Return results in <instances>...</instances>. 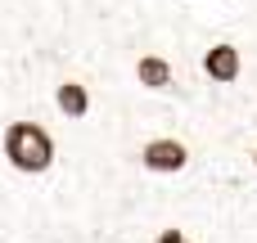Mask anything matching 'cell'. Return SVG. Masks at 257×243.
Listing matches in <instances>:
<instances>
[{
	"mask_svg": "<svg viewBox=\"0 0 257 243\" xmlns=\"http://www.w3.org/2000/svg\"><path fill=\"white\" fill-rule=\"evenodd\" d=\"M203 72H208L212 81L230 86V81H239V72H244V59H239V50H235L230 41H217V45L203 54Z\"/></svg>",
	"mask_w": 257,
	"mask_h": 243,
	"instance_id": "3",
	"label": "cell"
},
{
	"mask_svg": "<svg viewBox=\"0 0 257 243\" xmlns=\"http://www.w3.org/2000/svg\"><path fill=\"white\" fill-rule=\"evenodd\" d=\"M5 158H9L14 171L41 176L54 162V135L41 122H9L5 126Z\"/></svg>",
	"mask_w": 257,
	"mask_h": 243,
	"instance_id": "1",
	"label": "cell"
},
{
	"mask_svg": "<svg viewBox=\"0 0 257 243\" xmlns=\"http://www.w3.org/2000/svg\"><path fill=\"white\" fill-rule=\"evenodd\" d=\"M154 243H190V239H185V230L167 225V230H158V239H154Z\"/></svg>",
	"mask_w": 257,
	"mask_h": 243,
	"instance_id": "6",
	"label": "cell"
},
{
	"mask_svg": "<svg viewBox=\"0 0 257 243\" xmlns=\"http://www.w3.org/2000/svg\"><path fill=\"white\" fill-rule=\"evenodd\" d=\"M136 81L145 90H167L172 86V63L163 54H145V59H136Z\"/></svg>",
	"mask_w": 257,
	"mask_h": 243,
	"instance_id": "4",
	"label": "cell"
},
{
	"mask_svg": "<svg viewBox=\"0 0 257 243\" xmlns=\"http://www.w3.org/2000/svg\"><path fill=\"white\" fill-rule=\"evenodd\" d=\"M54 104H59L63 117H86V113H90V90H86L81 81H63V86L54 90Z\"/></svg>",
	"mask_w": 257,
	"mask_h": 243,
	"instance_id": "5",
	"label": "cell"
},
{
	"mask_svg": "<svg viewBox=\"0 0 257 243\" xmlns=\"http://www.w3.org/2000/svg\"><path fill=\"white\" fill-rule=\"evenodd\" d=\"M253 167H257V149H253Z\"/></svg>",
	"mask_w": 257,
	"mask_h": 243,
	"instance_id": "7",
	"label": "cell"
},
{
	"mask_svg": "<svg viewBox=\"0 0 257 243\" xmlns=\"http://www.w3.org/2000/svg\"><path fill=\"white\" fill-rule=\"evenodd\" d=\"M185 162H190V149L176 135H158L140 149V167L154 176H176V171H185Z\"/></svg>",
	"mask_w": 257,
	"mask_h": 243,
	"instance_id": "2",
	"label": "cell"
}]
</instances>
